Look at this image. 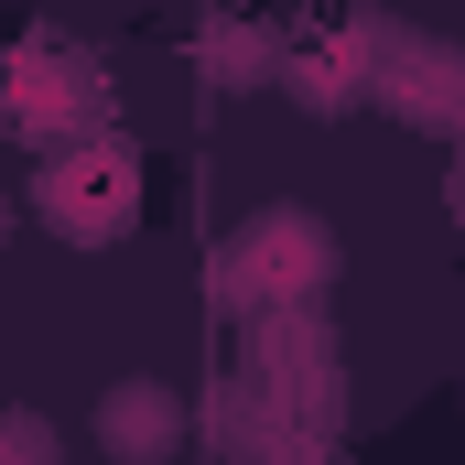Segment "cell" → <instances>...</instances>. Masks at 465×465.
I'll return each instance as SVG.
<instances>
[{"instance_id":"cell-4","label":"cell","mask_w":465,"mask_h":465,"mask_svg":"<svg viewBox=\"0 0 465 465\" xmlns=\"http://www.w3.org/2000/svg\"><path fill=\"white\" fill-rule=\"evenodd\" d=\"M455 217H465V173H455Z\"/></svg>"},{"instance_id":"cell-2","label":"cell","mask_w":465,"mask_h":465,"mask_svg":"<svg viewBox=\"0 0 465 465\" xmlns=\"http://www.w3.org/2000/svg\"><path fill=\"white\" fill-rule=\"evenodd\" d=\"M44 228L76 238V249L119 238V228H130V152H109V141L65 152V163H54V184H44Z\"/></svg>"},{"instance_id":"cell-3","label":"cell","mask_w":465,"mask_h":465,"mask_svg":"<svg viewBox=\"0 0 465 465\" xmlns=\"http://www.w3.org/2000/svg\"><path fill=\"white\" fill-rule=\"evenodd\" d=\"M98 444H109L119 465H163L184 444V401L152 390V379H109V390H98Z\"/></svg>"},{"instance_id":"cell-1","label":"cell","mask_w":465,"mask_h":465,"mask_svg":"<svg viewBox=\"0 0 465 465\" xmlns=\"http://www.w3.org/2000/svg\"><path fill=\"white\" fill-rule=\"evenodd\" d=\"M325 271H336V238L314 228L303 206H271L260 228L238 238V260H228L238 303H303V292H325Z\"/></svg>"}]
</instances>
